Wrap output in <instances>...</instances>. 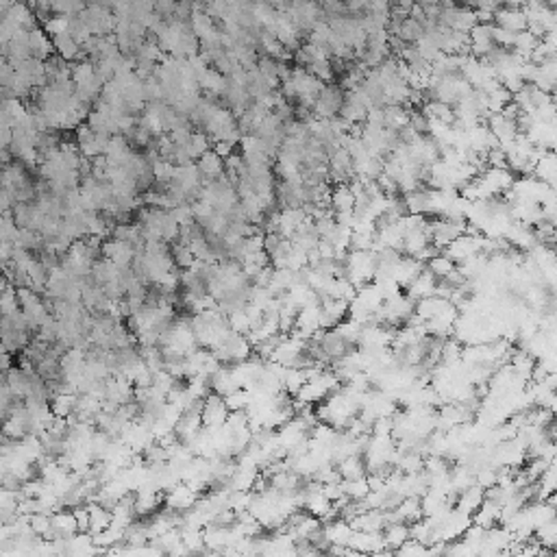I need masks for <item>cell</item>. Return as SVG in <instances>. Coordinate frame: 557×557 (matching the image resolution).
Here are the masks:
<instances>
[{
  "label": "cell",
  "mask_w": 557,
  "mask_h": 557,
  "mask_svg": "<svg viewBox=\"0 0 557 557\" xmlns=\"http://www.w3.org/2000/svg\"><path fill=\"white\" fill-rule=\"evenodd\" d=\"M44 29L50 37L54 35H61V33H68L70 31V16H61V13H57L54 18H46V24H44Z\"/></svg>",
  "instance_id": "cell-10"
},
{
  "label": "cell",
  "mask_w": 557,
  "mask_h": 557,
  "mask_svg": "<svg viewBox=\"0 0 557 557\" xmlns=\"http://www.w3.org/2000/svg\"><path fill=\"white\" fill-rule=\"evenodd\" d=\"M344 99L346 96L342 94L340 88L336 85H325L323 92L318 94V99L314 103V114L323 120H331L340 114V109L344 105Z\"/></svg>",
  "instance_id": "cell-2"
},
{
  "label": "cell",
  "mask_w": 557,
  "mask_h": 557,
  "mask_svg": "<svg viewBox=\"0 0 557 557\" xmlns=\"http://www.w3.org/2000/svg\"><path fill=\"white\" fill-rule=\"evenodd\" d=\"M494 18H496L500 29L512 31V33H520L523 26L527 24V13L523 9H518V7H507V9L500 7L494 13Z\"/></svg>",
  "instance_id": "cell-7"
},
{
  "label": "cell",
  "mask_w": 557,
  "mask_h": 557,
  "mask_svg": "<svg viewBox=\"0 0 557 557\" xmlns=\"http://www.w3.org/2000/svg\"><path fill=\"white\" fill-rule=\"evenodd\" d=\"M54 44V52H59V57L68 59V61H85V50H83V44L70 33H61L52 37Z\"/></svg>",
  "instance_id": "cell-5"
},
{
  "label": "cell",
  "mask_w": 557,
  "mask_h": 557,
  "mask_svg": "<svg viewBox=\"0 0 557 557\" xmlns=\"http://www.w3.org/2000/svg\"><path fill=\"white\" fill-rule=\"evenodd\" d=\"M3 18L16 22L20 29H26V31L35 29V11L29 5H24L22 0H13V5L9 7L7 13H3Z\"/></svg>",
  "instance_id": "cell-8"
},
{
  "label": "cell",
  "mask_w": 557,
  "mask_h": 557,
  "mask_svg": "<svg viewBox=\"0 0 557 557\" xmlns=\"http://www.w3.org/2000/svg\"><path fill=\"white\" fill-rule=\"evenodd\" d=\"M196 165H199V170H201V174L205 179V183H209V181H216V179H222V176H225V172H227V163L216 150H207L205 155H201Z\"/></svg>",
  "instance_id": "cell-6"
},
{
  "label": "cell",
  "mask_w": 557,
  "mask_h": 557,
  "mask_svg": "<svg viewBox=\"0 0 557 557\" xmlns=\"http://www.w3.org/2000/svg\"><path fill=\"white\" fill-rule=\"evenodd\" d=\"M231 409L227 407V401L225 396H220V394H207L205 401H203V425L205 427H212V429H218L227 423V418H229Z\"/></svg>",
  "instance_id": "cell-3"
},
{
  "label": "cell",
  "mask_w": 557,
  "mask_h": 557,
  "mask_svg": "<svg viewBox=\"0 0 557 557\" xmlns=\"http://www.w3.org/2000/svg\"><path fill=\"white\" fill-rule=\"evenodd\" d=\"M29 46H31V57H35V59L46 61L52 57L54 44H52V39H48V33H44V31L33 29L29 35Z\"/></svg>",
  "instance_id": "cell-9"
},
{
  "label": "cell",
  "mask_w": 557,
  "mask_h": 557,
  "mask_svg": "<svg viewBox=\"0 0 557 557\" xmlns=\"http://www.w3.org/2000/svg\"><path fill=\"white\" fill-rule=\"evenodd\" d=\"M233 148H235L233 142H214V150L218 152L222 159H227L229 155H233Z\"/></svg>",
  "instance_id": "cell-11"
},
{
  "label": "cell",
  "mask_w": 557,
  "mask_h": 557,
  "mask_svg": "<svg viewBox=\"0 0 557 557\" xmlns=\"http://www.w3.org/2000/svg\"><path fill=\"white\" fill-rule=\"evenodd\" d=\"M79 16L92 35L105 37L116 33V13L105 5H88V9Z\"/></svg>",
  "instance_id": "cell-1"
},
{
  "label": "cell",
  "mask_w": 557,
  "mask_h": 557,
  "mask_svg": "<svg viewBox=\"0 0 557 557\" xmlns=\"http://www.w3.org/2000/svg\"><path fill=\"white\" fill-rule=\"evenodd\" d=\"M137 255V248L135 244L127 242V240H118V238H111L109 235V240H103V257L111 259L116 263V266L120 268H127L133 263Z\"/></svg>",
  "instance_id": "cell-4"
}]
</instances>
